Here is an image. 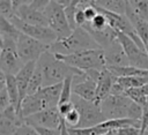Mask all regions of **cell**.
I'll list each match as a JSON object with an SVG mask.
<instances>
[{
	"label": "cell",
	"instance_id": "cell-1",
	"mask_svg": "<svg viewBox=\"0 0 148 135\" xmlns=\"http://www.w3.org/2000/svg\"><path fill=\"white\" fill-rule=\"evenodd\" d=\"M37 66L43 73L44 87L62 83L68 76L81 75L84 73L61 61L56 57V54L50 51H46L42 54V57L37 61Z\"/></svg>",
	"mask_w": 148,
	"mask_h": 135
},
{
	"label": "cell",
	"instance_id": "cell-2",
	"mask_svg": "<svg viewBox=\"0 0 148 135\" xmlns=\"http://www.w3.org/2000/svg\"><path fill=\"white\" fill-rule=\"evenodd\" d=\"M101 48L91 35L83 28H76L73 32L64 38L58 39L53 44L50 45L49 51L53 54H72L80 51Z\"/></svg>",
	"mask_w": 148,
	"mask_h": 135
},
{
	"label": "cell",
	"instance_id": "cell-3",
	"mask_svg": "<svg viewBox=\"0 0 148 135\" xmlns=\"http://www.w3.org/2000/svg\"><path fill=\"white\" fill-rule=\"evenodd\" d=\"M56 57L67 65L84 73L92 69L103 70L104 68H106L104 51L102 48L86 50L72 54H56Z\"/></svg>",
	"mask_w": 148,
	"mask_h": 135
},
{
	"label": "cell",
	"instance_id": "cell-4",
	"mask_svg": "<svg viewBox=\"0 0 148 135\" xmlns=\"http://www.w3.org/2000/svg\"><path fill=\"white\" fill-rule=\"evenodd\" d=\"M72 102L74 103L75 108L80 113V123L77 128H89L95 127L104 121H106L101 105L96 104L95 102H89L83 98H80L75 95L72 96Z\"/></svg>",
	"mask_w": 148,
	"mask_h": 135
},
{
	"label": "cell",
	"instance_id": "cell-5",
	"mask_svg": "<svg viewBox=\"0 0 148 135\" xmlns=\"http://www.w3.org/2000/svg\"><path fill=\"white\" fill-rule=\"evenodd\" d=\"M44 14L46 16L49 27L56 32L58 39H64L73 32L64 6L56 1H51L50 5L45 8Z\"/></svg>",
	"mask_w": 148,
	"mask_h": 135
},
{
	"label": "cell",
	"instance_id": "cell-6",
	"mask_svg": "<svg viewBox=\"0 0 148 135\" xmlns=\"http://www.w3.org/2000/svg\"><path fill=\"white\" fill-rule=\"evenodd\" d=\"M0 69L5 75H16L24 63L20 59L16 48V40L0 38Z\"/></svg>",
	"mask_w": 148,
	"mask_h": 135
},
{
	"label": "cell",
	"instance_id": "cell-7",
	"mask_svg": "<svg viewBox=\"0 0 148 135\" xmlns=\"http://www.w3.org/2000/svg\"><path fill=\"white\" fill-rule=\"evenodd\" d=\"M16 48H17L20 59L25 65L28 62H37L42 57V54L49 51L50 45H46L21 32L16 42Z\"/></svg>",
	"mask_w": 148,
	"mask_h": 135
},
{
	"label": "cell",
	"instance_id": "cell-8",
	"mask_svg": "<svg viewBox=\"0 0 148 135\" xmlns=\"http://www.w3.org/2000/svg\"><path fill=\"white\" fill-rule=\"evenodd\" d=\"M132 104H133V100L126 95H123V96L110 95L108 98H105L101 103V110L106 120L124 119L130 117Z\"/></svg>",
	"mask_w": 148,
	"mask_h": 135
},
{
	"label": "cell",
	"instance_id": "cell-9",
	"mask_svg": "<svg viewBox=\"0 0 148 135\" xmlns=\"http://www.w3.org/2000/svg\"><path fill=\"white\" fill-rule=\"evenodd\" d=\"M117 37L120 44L123 45L124 51L128 58L130 66L148 70V53L141 47H139L135 44V42L125 33L117 32Z\"/></svg>",
	"mask_w": 148,
	"mask_h": 135
},
{
	"label": "cell",
	"instance_id": "cell-10",
	"mask_svg": "<svg viewBox=\"0 0 148 135\" xmlns=\"http://www.w3.org/2000/svg\"><path fill=\"white\" fill-rule=\"evenodd\" d=\"M10 21L16 25V28L24 35L32 37L46 45H51L54 42L58 40V37L56 32L50 28V27H43V25H35V24H29L20 20L18 17L14 16L10 18Z\"/></svg>",
	"mask_w": 148,
	"mask_h": 135
},
{
	"label": "cell",
	"instance_id": "cell-11",
	"mask_svg": "<svg viewBox=\"0 0 148 135\" xmlns=\"http://www.w3.org/2000/svg\"><path fill=\"white\" fill-rule=\"evenodd\" d=\"M61 120L62 118L58 111V107L39 111L24 119L25 123L32 127H43V128H59L61 126Z\"/></svg>",
	"mask_w": 148,
	"mask_h": 135
},
{
	"label": "cell",
	"instance_id": "cell-12",
	"mask_svg": "<svg viewBox=\"0 0 148 135\" xmlns=\"http://www.w3.org/2000/svg\"><path fill=\"white\" fill-rule=\"evenodd\" d=\"M96 87L97 81L87 75L86 73L81 75H75L73 77V95L80 98H83L89 102H95Z\"/></svg>",
	"mask_w": 148,
	"mask_h": 135
},
{
	"label": "cell",
	"instance_id": "cell-13",
	"mask_svg": "<svg viewBox=\"0 0 148 135\" xmlns=\"http://www.w3.org/2000/svg\"><path fill=\"white\" fill-rule=\"evenodd\" d=\"M106 67H126L130 66L128 58L124 51L123 45L117 39L110 46L103 50Z\"/></svg>",
	"mask_w": 148,
	"mask_h": 135
},
{
	"label": "cell",
	"instance_id": "cell-14",
	"mask_svg": "<svg viewBox=\"0 0 148 135\" xmlns=\"http://www.w3.org/2000/svg\"><path fill=\"white\" fill-rule=\"evenodd\" d=\"M15 16L18 17L20 20H22L23 22L29 23V24L49 27V23H47V20H46L44 12L35 9L34 7L30 6V3H24L23 6H21L16 10Z\"/></svg>",
	"mask_w": 148,
	"mask_h": 135
},
{
	"label": "cell",
	"instance_id": "cell-15",
	"mask_svg": "<svg viewBox=\"0 0 148 135\" xmlns=\"http://www.w3.org/2000/svg\"><path fill=\"white\" fill-rule=\"evenodd\" d=\"M116 78L117 77H114L108 68H104L101 72L96 87V100H95L96 104L101 105V103L111 95V90Z\"/></svg>",
	"mask_w": 148,
	"mask_h": 135
},
{
	"label": "cell",
	"instance_id": "cell-16",
	"mask_svg": "<svg viewBox=\"0 0 148 135\" xmlns=\"http://www.w3.org/2000/svg\"><path fill=\"white\" fill-rule=\"evenodd\" d=\"M36 63L37 62H28L25 63L22 69L15 75V80L17 83V88H18V92H20V102L22 104L23 99L28 96V87H29V82L30 78L35 72L36 68Z\"/></svg>",
	"mask_w": 148,
	"mask_h": 135
},
{
	"label": "cell",
	"instance_id": "cell-17",
	"mask_svg": "<svg viewBox=\"0 0 148 135\" xmlns=\"http://www.w3.org/2000/svg\"><path fill=\"white\" fill-rule=\"evenodd\" d=\"M126 16L128 17V20L131 21L134 30L136 31L138 36L140 37L142 44L145 45V48L148 53V21H146L145 18L140 17L139 15H136L131 7L127 3V8H126Z\"/></svg>",
	"mask_w": 148,
	"mask_h": 135
},
{
	"label": "cell",
	"instance_id": "cell-18",
	"mask_svg": "<svg viewBox=\"0 0 148 135\" xmlns=\"http://www.w3.org/2000/svg\"><path fill=\"white\" fill-rule=\"evenodd\" d=\"M43 110H46L45 107V104L43 102V99L40 98V96L36 92L34 95H28L22 104H21V110H20V113L22 115L23 119L39 112V111H43Z\"/></svg>",
	"mask_w": 148,
	"mask_h": 135
},
{
	"label": "cell",
	"instance_id": "cell-19",
	"mask_svg": "<svg viewBox=\"0 0 148 135\" xmlns=\"http://www.w3.org/2000/svg\"><path fill=\"white\" fill-rule=\"evenodd\" d=\"M61 90H62V83H59L50 87H43L37 93L43 99L46 108H53V107H58L59 105Z\"/></svg>",
	"mask_w": 148,
	"mask_h": 135
},
{
	"label": "cell",
	"instance_id": "cell-20",
	"mask_svg": "<svg viewBox=\"0 0 148 135\" xmlns=\"http://www.w3.org/2000/svg\"><path fill=\"white\" fill-rule=\"evenodd\" d=\"M20 35H21V31L16 28V25L10 20L3 16L0 17V38H8L17 42Z\"/></svg>",
	"mask_w": 148,
	"mask_h": 135
},
{
	"label": "cell",
	"instance_id": "cell-21",
	"mask_svg": "<svg viewBox=\"0 0 148 135\" xmlns=\"http://www.w3.org/2000/svg\"><path fill=\"white\" fill-rule=\"evenodd\" d=\"M96 6L112 13L126 15L127 0H97Z\"/></svg>",
	"mask_w": 148,
	"mask_h": 135
},
{
	"label": "cell",
	"instance_id": "cell-22",
	"mask_svg": "<svg viewBox=\"0 0 148 135\" xmlns=\"http://www.w3.org/2000/svg\"><path fill=\"white\" fill-rule=\"evenodd\" d=\"M116 81L125 89H135L141 88L148 83V76H132V77H117Z\"/></svg>",
	"mask_w": 148,
	"mask_h": 135
},
{
	"label": "cell",
	"instance_id": "cell-23",
	"mask_svg": "<svg viewBox=\"0 0 148 135\" xmlns=\"http://www.w3.org/2000/svg\"><path fill=\"white\" fill-rule=\"evenodd\" d=\"M44 87V77H43V73L40 70V68L37 66L36 63V68L35 72L30 78L29 82V87H28V95H34L36 92H38L42 88Z\"/></svg>",
	"mask_w": 148,
	"mask_h": 135
},
{
	"label": "cell",
	"instance_id": "cell-24",
	"mask_svg": "<svg viewBox=\"0 0 148 135\" xmlns=\"http://www.w3.org/2000/svg\"><path fill=\"white\" fill-rule=\"evenodd\" d=\"M109 21L106 18V16L98 12V14L92 18V21L90 22H87L82 28L86 29V30H94V31H102L104 29H106L109 27Z\"/></svg>",
	"mask_w": 148,
	"mask_h": 135
},
{
	"label": "cell",
	"instance_id": "cell-25",
	"mask_svg": "<svg viewBox=\"0 0 148 135\" xmlns=\"http://www.w3.org/2000/svg\"><path fill=\"white\" fill-rule=\"evenodd\" d=\"M127 3L136 15L148 21V0H127Z\"/></svg>",
	"mask_w": 148,
	"mask_h": 135
},
{
	"label": "cell",
	"instance_id": "cell-26",
	"mask_svg": "<svg viewBox=\"0 0 148 135\" xmlns=\"http://www.w3.org/2000/svg\"><path fill=\"white\" fill-rule=\"evenodd\" d=\"M67 129L69 135H103L109 132L102 128L99 125L95 127H89V128H68L67 127Z\"/></svg>",
	"mask_w": 148,
	"mask_h": 135
},
{
	"label": "cell",
	"instance_id": "cell-27",
	"mask_svg": "<svg viewBox=\"0 0 148 135\" xmlns=\"http://www.w3.org/2000/svg\"><path fill=\"white\" fill-rule=\"evenodd\" d=\"M73 77L74 76H68L64 82H62V90H61V96L59 104L71 102L72 96H73Z\"/></svg>",
	"mask_w": 148,
	"mask_h": 135
},
{
	"label": "cell",
	"instance_id": "cell-28",
	"mask_svg": "<svg viewBox=\"0 0 148 135\" xmlns=\"http://www.w3.org/2000/svg\"><path fill=\"white\" fill-rule=\"evenodd\" d=\"M62 119L68 128H77V126L80 123V113L76 108H74L68 114H66Z\"/></svg>",
	"mask_w": 148,
	"mask_h": 135
},
{
	"label": "cell",
	"instance_id": "cell-29",
	"mask_svg": "<svg viewBox=\"0 0 148 135\" xmlns=\"http://www.w3.org/2000/svg\"><path fill=\"white\" fill-rule=\"evenodd\" d=\"M0 13H1V16L8 20L15 16V10H14L12 0H0Z\"/></svg>",
	"mask_w": 148,
	"mask_h": 135
},
{
	"label": "cell",
	"instance_id": "cell-30",
	"mask_svg": "<svg viewBox=\"0 0 148 135\" xmlns=\"http://www.w3.org/2000/svg\"><path fill=\"white\" fill-rule=\"evenodd\" d=\"M87 23L86 16H84V12H83V7H77L74 14V24H75V29L76 28H82L84 24Z\"/></svg>",
	"mask_w": 148,
	"mask_h": 135
},
{
	"label": "cell",
	"instance_id": "cell-31",
	"mask_svg": "<svg viewBox=\"0 0 148 135\" xmlns=\"http://www.w3.org/2000/svg\"><path fill=\"white\" fill-rule=\"evenodd\" d=\"M15 135H39V134L32 126H30L28 123H23L22 126H20L17 128Z\"/></svg>",
	"mask_w": 148,
	"mask_h": 135
},
{
	"label": "cell",
	"instance_id": "cell-32",
	"mask_svg": "<svg viewBox=\"0 0 148 135\" xmlns=\"http://www.w3.org/2000/svg\"><path fill=\"white\" fill-rule=\"evenodd\" d=\"M74 108H75V106H74V103H73L72 100L58 105V111H59L61 118H64L66 114H68V113H69L71 111H73Z\"/></svg>",
	"mask_w": 148,
	"mask_h": 135
},
{
	"label": "cell",
	"instance_id": "cell-33",
	"mask_svg": "<svg viewBox=\"0 0 148 135\" xmlns=\"http://www.w3.org/2000/svg\"><path fill=\"white\" fill-rule=\"evenodd\" d=\"M39 135H61V126L59 128H43L34 127Z\"/></svg>",
	"mask_w": 148,
	"mask_h": 135
},
{
	"label": "cell",
	"instance_id": "cell-34",
	"mask_svg": "<svg viewBox=\"0 0 148 135\" xmlns=\"http://www.w3.org/2000/svg\"><path fill=\"white\" fill-rule=\"evenodd\" d=\"M117 135H141V129L138 127H125L116 130Z\"/></svg>",
	"mask_w": 148,
	"mask_h": 135
},
{
	"label": "cell",
	"instance_id": "cell-35",
	"mask_svg": "<svg viewBox=\"0 0 148 135\" xmlns=\"http://www.w3.org/2000/svg\"><path fill=\"white\" fill-rule=\"evenodd\" d=\"M141 135L146 133L147 126H148V99L142 106V119H141Z\"/></svg>",
	"mask_w": 148,
	"mask_h": 135
},
{
	"label": "cell",
	"instance_id": "cell-36",
	"mask_svg": "<svg viewBox=\"0 0 148 135\" xmlns=\"http://www.w3.org/2000/svg\"><path fill=\"white\" fill-rule=\"evenodd\" d=\"M83 12H84V16L87 22L92 21V18L98 14V9L96 8V6H88V7H83Z\"/></svg>",
	"mask_w": 148,
	"mask_h": 135
},
{
	"label": "cell",
	"instance_id": "cell-37",
	"mask_svg": "<svg viewBox=\"0 0 148 135\" xmlns=\"http://www.w3.org/2000/svg\"><path fill=\"white\" fill-rule=\"evenodd\" d=\"M51 1H52V0H32V1L30 2V6L34 7L35 9H37V10L44 12L45 8L50 5Z\"/></svg>",
	"mask_w": 148,
	"mask_h": 135
},
{
	"label": "cell",
	"instance_id": "cell-38",
	"mask_svg": "<svg viewBox=\"0 0 148 135\" xmlns=\"http://www.w3.org/2000/svg\"><path fill=\"white\" fill-rule=\"evenodd\" d=\"M12 3H13V7H14V10L16 13V10L21 6H23L24 3H28V2H27V0H12Z\"/></svg>",
	"mask_w": 148,
	"mask_h": 135
},
{
	"label": "cell",
	"instance_id": "cell-39",
	"mask_svg": "<svg viewBox=\"0 0 148 135\" xmlns=\"http://www.w3.org/2000/svg\"><path fill=\"white\" fill-rule=\"evenodd\" d=\"M61 135H69L68 134V129H67V126L64 121V119L61 120Z\"/></svg>",
	"mask_w": 148,
	"mask_h": 135
},
{
	"label": "cell",
	"instance_id": "cell-40",
	"mask_svg": "<svg viewBox=\"0 0 148 135\" xmlns=\"http://www.w3.org/2000/svg\"><path fill=\"white\" fill-rule=\"evenodd\" d=\"M52 1H56V2H58L59 5L64 6L65 8H66V7H68V6H69V3L72 2V0H52Z\"/></svg>",
	"mask_w": 148,
	"mask_h": 135
},
{
	"label": "cell",
	"instance_id": "cell-41",
	"mask_svg": "<svg viewBox=\"0 0 148 135\" xmlns=\"http://www.w3.org/2000/svg\"><path fill=\"white\" fill-rule=\"evenodd\" d=\"M103 135H117V133H116V130H109L108 133H105Z\"/></svg>",
	"mask_w": 148,
	"mask_h": 135
},
{
	"label": "cell",
	"instance_id": "cell-42",
	"mask_svg": "<svg viewBox=\"0 0 148 135\" xmlns=\"http://www.w3.org/2000/svg\"><path fill=\"white\" fill-rule=\"evenodd\" d=\"M31 1H32V0H27V2H28V3H30Z\"/></svg>",
	"mask_w": 148,
	"mask_h": 135
},
{
	"label": "cell",
	"instance_id": "cell-43",
	"mask_svg": "<svg viewBox=\"0 0 148 135\" xmlns=\"http://www.w3.org/2000/svg\"><path fill=\"white\" fill-rule=\"evenodd\" d=\"M146 133H148V126H147V129H146Z\"/></svg>",
	"mask_w": 148,
	"mask_h": 135
}]
</instances>
